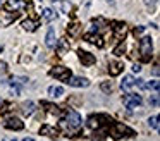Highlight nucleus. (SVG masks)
<instances>
[{"instance_id": "a878e982", "label": "nucleus", "mask_w": 160, "mask_h": 141, "mask_svg": "<svg viewBox=\"0 0 160 141\" xmlns=\"http://www.w3.org/2000/svg\"><path fill=\"white\" fill-rule=\"evenodd\" d=\"M18 7H19V2H16V0H9V2L5 3V9H7V10L18 9Z\"/></svg>"}, {"instance_id": "412c9836", "label": "nucleus", "mask_w": 160, "mask_h": 141, "mask_svg": "<svg viewBox=\"0 0 160 141\" xmlns=\"http://www.w3.org/2000/svg\"><path fill=\"white\" fill-rule=\"evenodd\" d=\"M48 95L52 96V98H60V96L64 95V88H62V86H50V88H48Z\"/></svg>"}, {"instance_id": "bb28decb", "label": "nucleus", "mask_w": 160, "mask_h": 141, "mask_svg": "<svg viewBox=\"0 0 160 141\" xmlns=\"http://www.w3.org/2000/svg\"><path fill=\"white\" fill-rule=\"evenodd\" d=\"M146 88H150V89H153V91H158V88H160V84H158V81H150L148 84H146Z\"/></svg>"}, {"instance_id": "f03ea898", "label": "nucleus", "mask_w": 160, "mask_h": 141, "mask_svg": "<svg viewBox=\"0 0 160 141\" xmlns=\"http://www.w3.org/2000/svg\"><path fill=\"white\" fill-rule=\"evenodd\" d=\"M108 133L114 139H121V138H132L134 136V129H131L129 126H126L124 122H112L108 127Z\"/></svg>"}, {"instance_id": "9b49d317", "label": "nucleus", "mask_w": 160, "mask_h": 141, "mask_svg": "<svg viewBox=\"0 0 160 141\" xmlns=\"http://www.w3.org/2000/svg\"><path fill=\"white\" fill-rule=\"evenodd\" d=\"M66 83L69 86H74V88H88V86H90V81H88L86 78H72V76H71Z\"/></svg>"}, {"instance_id": "5701e85b", "label": "nucleus", "mask_w": 160, "mask_h": 141, "mask_svg": "<svg viewBox=\"0 0 160 141\" xmlns=\"http://www.w3.org/2000/svg\"><path fill=\"white\" fill-rule=\"evenodd\" d=\"M21 112L24 113V115H31V113L35 112V103L33 102H24L21 105Z\"/></svg>"}, {"instance_id": "2eb2a0df", "label": "nucleus", "mask_w": 160, "mask_h": 141, "mask_svg": "<svg viewBox=\"0 0 160 141\" xmlns=\"http://www.w3.org/2000/svg\"><path fill=\"white\" fill-rule=\"evenodd\" d=\"M40 26V21L38 19H26L22 21V29L28 31V33H33V31H36Z\"/></svg>"}, {"instance_id": "f704fd0d", "label": "nucleus", "mask_w": 160, "mask_h": 141, "mask_svg": "<svg viewBox=\"0 0 160 141\" xmlns=\"http://www.w3.org/2000/svg\"><path fill=\"white\" fill-rule=\"evenodd\" d=\"M22 141H35V139H33V138H24Z\"/></svg>"}, {"instance_id": "39448f33", "label": "nucleus", "mask_w": 160, "mask_h": 141, "mask_svg": "<svg viewBox=\"0 0 160 141\" xmlns=\"http://www.w3.org/2000/svg\"><path fill=\"white\" fill-rule=\"evenodd\" d=\"M21 17V12H11V10H0V26H11L14 21Z\"/></svg>"}, {"instance_id": "ddd939ff", "label": "nucleus", "mask_w": 160, "mask_h": 141, "mask_svg": "<svg viewBox=\"0 0 160 141\" xmlns=\"http://www.w3.org/2000/svg\"><path fill=\"white\" fill-rule=\"evenodd\" d=\"M122 71H124V64H122V62L112 60L110 64H108V74L110 76H119Z\"/></svg>"}, {"instance_id": "6ab92c4d", "label": "nucleus", "mask_w": 160, "mask_h": 141, "mask_svg": "<svg viewBox=\"0 0 160 141\" xmlns=\"http://www.w3.org/2000/svg\"><path fill=\"white\" fill-rule=\"evenodd\" d=\"M42 107H45L47 112L52 113V115H60V107L53 105V103H48V102H42Z\"/></svg>"}, {"instance_id": "58836bf2", "label": "nucleus", "mask_w": 160, "mask_h": 141, "mask_svg": "<svg viewBox=\"0 0 160 141\" xmlns=\"http://www.w3.org/2000/svg\"><path fill=\"white\" fill-rule=\"evenodd\" d=\"M52 2H59V0H52Z\"/></svg>"}, {"instance_id": "0eeeda50", "label": "nucleus", "mask_w": 160, "mask_h": 141, "mask_svg": "<svg viewBox=\"0 0 160 141\" xmlns=\"http://www.w3.org/2000/svg\"><path fill=\"white\" fill-rule=\"evenodd\" d=\"M132 86H138V88H145V84L141 83V79H138V81H136V79L132 78V76H126V78L121 81V88L124 89L126 93L131 91Z\"/></svg>"}, {"instance_id": "e433bc0d", "label": "nucleus", "mask_w": 160, "mask_h": 141, "mask_svg": "<svg viewBox=\"0 0 160 141\" xmlns=\"http://www.w3.org/2000/svg\"><path fill=\"white\" fill-rule=\"evenodd\" d=\"M5 141H18V139H16V138H12V139H5Z\"/></svg>"}, {"instance_id": "aec40b11", "label": "nucleus", "mask_w": 160, "mask_h": 141, "mask_svg": "<svg viewBox=\"0 0 160 141\" xmlns=\"http://www.w3.org/2000/svg\"><path fill=\"white\" fill-rule=\"evenodd\" d=\"M67 33H69V36H79L81 34V26L78 23H71L69 26H67Z\"/></svg>"}, {"instance_id": "7c9ffc66", "label": "nucleus", "mask_w": 160, "mask_h": 141, "mask_svg": "<svg viewBox=\"0 0 160 141\" xmlns=\"http://www.w3.org/2000/svg\"><path fill=\"white\" fill-rule=\"evenodd\" d=\"M0 72H2V74L7 72V64H5V62H0Z\"/></svg>"}, {"instance_id": "ea45409f", "label": "nucleus", "mask_w": 160, "mask_h": 141, "mask_svg": "<svg viewBox=\"0 0 160 141\" xmlns=\"http://www.w3.org/2000/svg\"><path fill=\"white\" fill-rule=\"evenodd\" d=\"M2 2H4V0H0V3H2Z\"/></svg>"}, {"instance_id": "4be33fe9", "label": "nucleus", "mask_w": 160, "mask_h": 141, "mask_svg": "<svg viewBox=\"0 0 160 141\" xmlns=\"http://www.w3.org/2000/svg\"><path fill=\"white\" fill-rule=\"evenodd\" d=\"M42 16H43V21H45V23H52L53 19H57V12L52 9H45Z\"/></svg>"}, {"instance_id": "a211bd4d", "label": "nucleus", "mask_w": 160, "mask_h": 141, "mask_svg": "<svg viewBox=\"0 0 160 141\" xmlns=\"http://www.w3.org/2000/svg\"><path fill=\"white\" fill-rule=\"evenodd\" d=\"M86 126L90 127V129H98V127H102L100 126V119H98V113H97V115H90V117H88ZM107 129H108V127H107Z\"/></svg>"}, {"instance_id": "c9c22d12", "label": "nucleus", "mask_w": 160, "mask_h": 141, "mask_svg": "<svg viewBox=\"0 0 160 141\" xmlns=\"http://www.w3.org/2000/svg\"><path fill=\"white\" fill-rule=\"evenodd\" d=\"M2 105H4V102H2V100H0V110H2Z\"/></svg>"}, {"instance_id": "dca6fc26", "label": "nucleus", "mask_w": 160, "mask_h": 141, "mask_svg": "<svg viewBox=\"0 0 160 141\" xmlns=\"http://www.w3.org/2000/svg\"><path fill=\"white\" fill-rule=\"evenodd\" d=\"M93 131L95 133L91 134V141H105L107 133H108L107 127H98V129H93Z\"/></svg>"}, {"instance_id": "f257e3e1", "label": "nucleus", "mask_w": 160, "mask_h": 141, "mask_svg": "<svg viewBox=\"0 0 160 141\" xmlns=\"http://www.w3.org/2000/svg\"><path fill=\"white\" fill-rule=\"evenodd\" d=\"M60 127L66 131L67 134H76L81 129V115L76 110H67L66 119L60 120Z\"/></svg>"}, {"instance_id": "423d86ee", "label": "nucleus", "mask_w": 160, "mask_h": 141, "mask_svg": "<svg viewBox=\"0 0 160 141\" xmlns=\"http://www.w3.org/2000/svg\"><path fill=\"white\" fill-rule=\"evenodd\" d=\"M112 33H114V36L117 38L119 41H122L126 38V34H128V24L121 23V21L112 23Z\"/></svg>"}, {"instance_id": "4c0bfd02", "label": "nucleus", "mask_w": 160, "mask_h": 141, "mask_svg": "<svg viewBox=\"0 0 160 141\" xmlns=\"http://www.w3.org/2000/svg\"><path fill=\"white\" fill-rule=\"evenodd\" d=\"M2 50H4V47H2V45H0V52H2Z\"/></svg>"}, {"instance_id": "9d476101", "label": "nucleus", "mask_w": 160, "mask_h": 141, "mask_svg": "<svg viewBox=\"0 0 160 141\" xmlns=\"http://www.w3.org/2000/svg\"><path fill=\"white\" fill-rule=\"evenodd\" d=\"M78 57H79V60L83 62V65H86V67H90V65H93L95 62H97V58H95L93 53H90V52L86 50H78Z\"/></svg>"}, {"instance_id": "cd10ccee", "label": "nucleus", "mask_w": 160, "mask_h": 141, "mask_svg": "<svg viewBox=\"0 0 160 141\" xmlns=\"http://www.w3.org/2000/svg\"><path fill=\"white\" fill-rule=\"evenodd\" d=\"M100 88H102V91H105V93H110L112 91V83H102L100 84Z\"/></svg>"}, {"instance_id": "473e14b6", "label": "nucleus", "mask_w": 160, "mask_h": 141, "mask_svg": "<svg viewBox=\"0 0 160 141\" xmlns=\"http://www.w3.org/2000/svg\"><path fill=\"white\" fill-rule=\"evenodd\" d=\"M132 71H134V72H139V71H141V65H139V64H134V67H132Z\"/></svg>"}, {"instance_id": "6e6552de", "label": "nucleus", "mask_w": 160, "mask_h": 141, "mask_svg": "<svg viewBox=\"0 0 160 141\" xmlns=\"http://www.w3.org/2000/svg\"><path fill=\"white\" fill-rule=\"evenodd\" d=\"M141 96L139 95H136V93H131V91H128V95L122 98V103H124L128 108H134V107H138V105H141Z\"/></svg>"}, {"instance_id": "72a5a7b5", "label": "nucleus", "mask_w": 160, "mask_h": 141, "mask_svg": "<svg viewBox=\"0 0 160 141\" xmlns=\"http://www.w3.org/2000/svg\"><path fill=\"white\" fill-rule=\"evenodd\" d=\"M153 72H155V76H158V64H155V69H153Z\"/></svg>"}, {"instance_id": "f3484780", "label": "nucleus", "mask_w": 160, "mask_h": 141, "mask_svg": "<svg viewBox=\"0 0 160 141\" xmlns=\"http://www.w3.org/2000/svg\"><path fill=\"white\" fill-rule=\"evenodd\" d=\"M45 43L48 48H53L57 45V40H55V29L53 28H50L48 33H47V38H45Z\"/></svg>"}, {"instance_id": "4468645a", "label": "nucleus", "mask_w": 160, "mask_h": 141, "mask_svg": "<svg viewBox=\"0 0 160 141\" xmlns=\"http://www.w3.org/2000/svg\"><path fill=\"white\" fill-rule=\"evenodd\" d=\"M40 134L42 136H50V138H57L59 136V129L53 126H48V124H45V126L40 127Z\"/></svg>"}, {"instance_id": "c85d7f7f", "label": "nucleus", "mask_w": 160, "mask_h": 141, "mask_svg": "<svg viewBox=\"0 0 160 141\" xmlns=\"http://www.w3.org/2000/svg\"><path fill=\"white\" fill-rule=\"evenodd\" d=\"M143 31H145V26H136L134 29H132V34H134V36L138 38L139 34H143Z\"/></svg>"}, {"instance_id": "f8f14e48", "label": "nucleus", "mask_w": 160, "mask_h": 141, "mask_svg": "<svg viewBox=\"0 0 160 141\" xmlns=\"http://www.w3.org/2000/svg\"><path fill=\"white\" fill-rule=\"evenodd\" d=\"M84 40L88 41V43H93V45H97L98 48H102L103 47V38L100 36V34H95V33H86L84 34Z\"/></svg>"}, {"instance_id": "1a4fd4ad", "label": "nucleus", "mask_w": 160, "mask_h": 141, "mask_svg": "<svg viewBox=\"0 0 160 141\" xmlns=\"http://www.w3.org/2000/svg\"><path fill=\"white\" fill-rule=\"evenodd\" d=\"M4 127L11 131H22L24 129V122L21 119H18V117H9V119H5Z\"/></svg>"}, {"instance_id": "2f4dec72", "label": "nucleus", "mask_w": 160, "mask_h": 141, "mask_svg": "<svg viewBox=\"0 0 160 141\" xmlns=\"http://www.w3.org/2000/svg\"><path fill=\"white\" fill-rule=\"evenodd\" d=\"M150 103H153V105H158V96H153V98H150Z\"/></svg>"}, {"instance_id": "20e7f679", "label": "nucleus", "mask_w": 160, "mask_h": 141, "mask_svg": "<svg viewBox=\"0 0 160 141\" xmlns=\"http://www.w3.org/2000/svg\"><path fill=\"white\" fill-rule=\"evenodd\" d=\"M52 78H55V79H59V81H64L66 83L67 79L72 76V72H71V69L69 67H64V65H55V67H52L50 69V72H48Z\"/></svg>"}, {"instance_id": "b1692460", "label": "nucleus", "mask_w": 160, "mask_h": 141, "mask_svg": "<svg viewBox=\"0 0 160 141\" xmlns=\"http://www.w3.org/2000/svg\"><path fill=\"white\" fill-rule=\"evenodd\" d=\"M124 52H126V43H124V40H122V41H119V45L114 48V55H124Z\"/></svg>"}, {"instance_id": "7ed1b4c3", "label": "nucleus", "mask_w": 160, "mask_h": 141, "mask_svg": "<svg viewBox=\"0 0 160 141\" xmlns=\"http://www.w3.org/2000/svg\"><path fill=\"white\" fill-rule=\"evenodd\" d=\"M153 55V41L150 36H143L139 40V58L141 62H150Z\"/></svg>"}, {"instance_id": "c756f323", "label": "nucleus", "mask_w": 160, "mask_h": 141, "mask_svg": "<svg viewBox=\"0 0 160 141\" xmlns=\"http://www.w3.org/2000/svg\"><path fill=\"white\" fill-rule=\"evenodd\" d=\"M24 7L28 9V12L33 16V2H31V0H24Z\"/></svg>"}, {"instance_id": "393cba45", "label": "nucleus", "mask_w": 160, "mask_h": 141, "mask_svg": "<svg viewBox=\"0 0 160 141\" xmlns=\"http://www.w3.org/2000/svg\"><path fill=\"white\" fill-rule=\"evenodd\" d=\"M148 124H150V127H153L155 131H158V115L150 117V119H148Z\"/></svg>"}]
</instances>
